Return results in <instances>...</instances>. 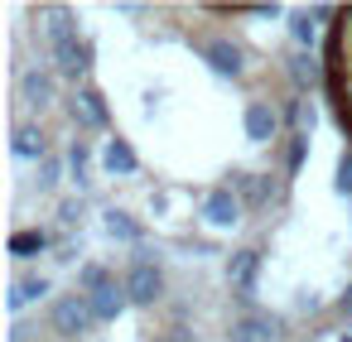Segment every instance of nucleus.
Returning <instances> with one entry per match:
<instances>
[{
    "mask_svg": "<svg viewBox=\"0 0 352 342\" xmlns=\"http://www.w3.org/2000/svg\"><path fill=\"white\" fill-rule=\"evenodd\" d=\"M92 299V313H97V323H111L126 304H131V294H126V280H111V284H102L97 294H87Z\"/></svg>",
    "mask_w": 352,
    "mask_h": 342,
    "instance_id": "nucleus-5",
    "label": "nucleus"
},
{
    "mask_svg": "<svg viewBox=\"0 0 352 342\" xmlns=\"http://www.w3.org/2000/svg\"><path fill=\"white\" fill-rule=\"evenodd\" d=\"M338 193H352V155H342L338 164Z\"/></svg>",
    "mask_w": 352,
    "mask_h": 342,
    "instance_id": "nucleus-22",
    "label": "nucleus"
},
{
    "mask_svg": "<svg viewBox=\"0 0 352 342\" xmlns=\"http://www.w3.org/2000/svg\"><path fill=\"white\" fill-rule=\"evenodd\" d=\"M256 270H261V251H236L227 260V280L241 289V299H251V284H256Z\"/></svg>",
    "mask_w": 352,
    "mask_h": 342,
    "instance_id": "nucleus-8",
    "label": "nucleus"
},
{
    "mask_svg": "<svg viewBox=\"0 0 352 342\" xmlns=\"http://www.w3.org/2000/svg\"><path fill=\"white\" fill-rule=\"evenodd\" d=\"M164 342H193V337H188V332H174V337H164Z\"/></svg>",
    "mask_w": 352,
    "mask_h": 342,
    "instance_id": "nucleus-25",
    "label": "nucleus"
},
{
    "mask_svg": "<svg viewBox=\"0 0 352 342\" xmlns=\"http://www.w3.org/2000/svg\"><path fill=\"white\" fill-rule=\"evenodd\" d=\"M44 39H49V49H54V63H58V73L63 78H82L87 73V44L78 39V25H73V15L68 10H44Z\"/></svg>",
    "mask_w": 352,
    "mask_h": 342,
    "instance_id": "nucleus-1",
    "label": "nucleus"
},
{
    "mask_svg": "<svg viewBox=\"0 0 352 342\" xmlns=\"http://www.w3.org/2000/svg\"><path fill=\"white\" fill-rule=\"evenodd\" d=\"M107 231H111V236H121V241H140V227H135L126 212H111V217H107Z\"/></svg>",
    "mask_w": 352,
    "mask_h": 342,
    "instance_id": "nucleus-14",
    "label": "nucleus"
},
{
    "mask_svg": "<svg viewBox=\"0 0 352 342\" xmlns=\"http://www.w3.org/2000/svg\"><path fill=\"white\" fill-rule=\"evenodd\" d=\"M314 78H318V68H314L309 58H294V82L304 87V82H314Z\"/></svg>",
    "mask_w": 352,
    "mask_h": 342,
    "instance_id": "nucleus-21",
    "label": "nucleus"
},
{
    "mask_svg": "<svg viewBox=\"0 0 352 342\" xmlns=\"http://www.w3.org/2000/svg\"><path fill=\"white\" fill-rule=\"evenodd\" d=\"M102 284H111V275H107L102 265H82V270H78V289H82V294H97Z\"/></svg>",
    "mask_w": 352,
    "mask_h": 342,
    "instance_id": "nucleus-13",
    "label": "nucleus"
},
{
    "mask_svg": "<svg viewBox=\"0 0 352 342\" xmlns=\"http://www.w3.org/2000/svg\"><path fill=\"white\" fill-rule=\"evenodd\" d=\"M236 193H241L246 203H265V198H270V183H265V179H236Z\"/></svg>",
    "mask_w": 352,
    "mask_h": 342,
    "instance_id": "nucleus-18",
    "label": "nucleus"
},
{
    "mask_svg": "<svg viewBox=\"0 0 352 342\" xmlns=\"http://www.w3.org/2000/svg\"><path fill=\"white\" fill-rule=\"evenodd\" d=\"M160 289H164L160 265H155V260H135V265H131V275H126V294H131V304H155V299H160Z\"/></svg>",
    "mask_w": 352,
    "mask_h": 342,
    "instance_id": "nucleus-3",
    "label": "nucleus"
},
{
    "mask_svg": "<svg viewBox=\"0 0 352 342\" xmlns=\"http://www.w3.org/2000/svg\"><path fill=\"white\" fill-rule=\"evenodd\" d=\"M102 164H107L111 174H135V150H131L126 140H107V150H102Z\"/></svg>",
    "mask_w": 352,
    "mask_h": 342,
    "instance_id": "nucleus-11",
    "label": "nucleus"
},
{
    "mask_svg": "<svg viewBox=\"0 0 352 342\" xmlns=\"http://www.w3.org/2000/svg\"><path fill=\"white\" fill-rule=\"evenodd\" d=\"M92 323H97V313H92V299H87L82 289H73V294H63V299L54 304V328H58L63 337H82Z\"/></svg>",
    "mask_w": 352,
    "mask_h": 342,
    "instance_id": "nucleus-2",
    "label": "nucleus"
},
{
    "mask_svg": "<svg viewBox=\"0 0 352 342\" xmlns=\"http://www.w3.org/2000/svg\"><path fill=\"white\" fill-rule=\"evenodd\" d=\"M10 150H15L20 159H44V135H39V130H30V126H20Z\"/></svg>",
    "mask_w": 352,
    "mask_h": 342,
    "instance_id": "nucleus-12",
    "label": "nucleus"
},
{
    "mask_svg": "<svg viewBox=\"0 0 352 342\" xmlns=\"http://www.w3.org/2000/svg\"><path fill=\"white\" fill-rule=\"evenodd\" d=\"M39 174H44L39 183H54V179H58V164H54V159H44V169H39Z\"/></svg>",
    "mask_w": 352,
    "mask_h": 342,
    "instance_id": "nucleus-24",
    "label": "nucleus"
},
{
    "mask_svg": "<svg viewBox=\"0 0 352 342\" xmlns=\"http://www.w3.org/2000/svg\"><path fill=\"white\" fill-rule=\"evenodd\" d=\"M275 332H270V323L265 318H256V313H246V318H236L232 323V332H227V342H270Z\"/></svg>",
    "mask_w": 352,
    "mask_h": 342,
    "instance_id": "nucleus-10",
    "label": "nucleus"
},
{
    "mask_svg": "<svg viewBox=\"0 0 352 342\" xmlns=\"http://www.w3.org/2000/svg\"><path fill=\"white\" fill-rule=\"evenodd\" d=\"M241 121H246V135H251L256 145H261V140H270V135L280 130V116H275V106H270V102H246V116H241Z\"/></svg>",
    "mask_w": 352,
    "mask_h": 342,
    "instance_id": "nucleus-6",
    "label": "nucleus"
},
{
    "mask_svg": "<svg viewBox=\"0 0 352 342\" xmlns=\"http://www.w3.org/2000/svg\"><path fill=\"white\" fill-rule=\"evenodd\" d=\"M198 49H203V58L212 63V73H222V78H236V73H241V54H236L227 39H203Z\"/></svg>",
    "mask_w": 352,
    "mask_h": 342,
    "instance_id": "nucleus-7",
    "label": "nucleus"
},
{
    "mask_svg": "<svg viewBox=\"0 0 352 342\" xmlns=\"http://www.w3.org/2000/svg\"><path fill=\"white\" fill-rule=\"evenodd\" d=\"M203 217H208L212 227H232V222L241 217V198H236L232 188H212V193L203 198Z\"/></svg>",
    "mask_w": 352,
    "mask_h": 342,
    "instance_id": "nucleus-4",
    "label": "nucleus"
},
{
    "mask_svg": "<svg viewBox=\"0 0 352 342\" xmlns=\"http://www.w3.org/2000/svg\"><path fill=\"white\" fill-rule=\"evenodd\" d=\"M342 308H347V313H352V289H347V299H342Z\"/></svg>",
    "mask_w": 352,
    "mask_h": 342,
    "instance_id": "nucleus-26",
    "label": "nucleus"
},
{
    "mask_svg": "<svg viewBox=\"0 0 352 342\" xmlns=\"http://www.w3.org/2000/svg\"><path fill=\"white\" fill-rule=\"evenodd\" d=\"M44 241H49L44 231H15V236H10V251H15V255H30V251H44Z\"/></svg>",
    "mask_w": 352,
    "mask_h": 342,
    "instance_id": "nucleus-15",
    "label": "nucleus"
},
{
    "mask_svg": "<svg viewBox=\"0 0 352 342\" xmlns=\"http://www.w3.org/2000/svg\"><path fill=\"white\" fill-rule=\"evenodd\" d=\"M73 116H78L82 126H92V130H102V126H107V102H102V92H82V97L73 102Z\"/></svg>",
    "mask_w": 352,
    "mask_h": 342,
    "instance_id": "nucleus-9",
    "label": "nucleus"
},
{
    "mask_svg": "<svg viewBox=\"0 0 352 342\" xmlns=\"http://www.w3.org/2000/svg\"><path fill=\"white\" fill-rule=\"evenodd\" d=\"M294 39H299V44H309V39H314V25H309V15H299V20H294Z\"/></svg>",
    "mask_w": 352,
    "mask_h": 342,
    "instance_id": "nucleus-23",
    "label": "nucleus"
},
{
    "mask_svg": "<svg viewBox=\"0 0 352 342\" xmlns=\"http://www.w3.org/2000/svg\"><path fill=\"white\" fill-rule=\"evenodd\" d=\"M44 289H49L44 280H20V284H15V294H10V308H25V304H30V299H39Z\"/></svg>",
    "mask_w": 352,
    "mask_h": 342,
    "instance_id": "nucleus-16",
    "label": "nucleus"
},
{
    "mask_svg": "<svg viewBox=\"0 0 352 342\" xmlns=\"http://www.w3.org/2000/svg\"><path fill=\"white\" fill-rule=\"evenodd\" d=\"M68 164H73L78 183H87V145H73V150H68Z\"/></svg>",
    "mask_w": 352,
    "mask_h": 342,
    "instance_id": "nucleus-20",
    "label": "nucleus"
},
{
    "mask_svg": "<svg viewBox=\"0 0 352 342\" xmlns=\"http://www.w3.org/2000/svg\"><path fill=\"white\" fill-rule=\"evenodd\" d=\"M304 155H309V135H289V174L304 164Z\"/></svg>",
    "mask_w": 352,
    "mask_h": 342,
    "instance_id": "nucleus-19",
    "label": "nucleus"
},
{
    "mask_svg": "<svg viewBox=\"0 0 352 342\" xmlns=\"http://www.w3.org/2000/svg\"><path fill=\"white\" fill-rule=\"evenodd\" d=\"M25 97H34V102H49V97H54V82H49L44 73H25Z\"/></svg>",
    "mask_w": 352,
    "mask_h": 342,
    "instance_id": "nucleus-17",
    "label": "nucleus"
}]
</instances>
